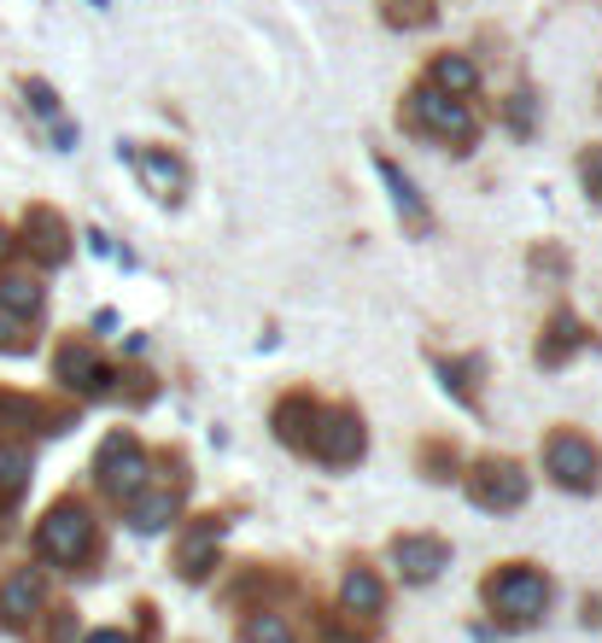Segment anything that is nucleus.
Here are the masks:
<instances>
[{
	"label": "nucleus",
	"instance_id": "26",
	"mask_svg": "<svg viewBox=\"0 0 602 643\" xmlns=\"http://www.w3.org/2000/svg\"><path fill=\"white\" fill-rule=\"evenodd\" d=\"M82 643H135V638H129V632H117V626H100V632H89Z\"/></svg>",
	"mask_w": 602,
	"mask_h": 643
},
{
	"label": "nucleus",
	"instance_id": "19",
	"mask_svg": "<svg viewBox=\"0 0 602 643\" xmlns=\"http://www.w3.org/2000/svg\"><path fill=\"white\" fill-rule=\"evenodd\" d=\"M30 486V451L24 445H0V498H19Z\"/></svg>",
	"mask_w": 602,
	"mask_h": 643
},
{
	"label": "nucleus",
	"instance_id": "25",
	"mask_svg": "<svg viewBox=\"0 0 602 643\" xmlns=\"http://www.w3.org/2000/svg\"><path fill=\"white\" fill-rule=\"evenodd\" d=\"M322 643H363V632H346L339 620H322Z\"/></svg>",
	"mask_w": 602,
	"mask_h": 643
},
{
	"label": "nucleus",
	"instance_id": "11",
	"mask_svg": "<svg viewBox=\"0 0 602 643\" xmlns=\"http://www.w3.org/2000/svg\"><path fill=\"white\" fill-rule=\"evenodd\" d=\"M339 603H346V615L374 620V615L386 608V585H381V573H374V568H351V573H346V585H339Z\"/></svg>",
	"mask_w": 602,
	"mask_h": 643
},
{
	"label": "nucleus",
	"instance_id": "22",
	"mask_svg": "<svg viewBox=\"0 0 602 643\" xmlns=\"http://www.w3.org/2000/svg\"><path fill=\"white\" fill-rule=\"evenodd\" d=\"M549 334H556V340H549V346H539V358H544V363H562L567 351L579 346V322L562 311V316H556V328H549Z\"/></svg>",
	"mask_w": 602,
	"mask_h": 643
},
{
	"label": "nucleus",
	"instance_id": "13",
	"mask_svg": "<svg viewBox=\"0 0 602 643\" xmlns=\"http://www.w3.org/2000/svg\"><path fill=\"white\" fill-rule=\"evenodd\" d=\"M36 608H42V580L30 568H19L7 580V591H0V615H7V626H30Z\"/></svg>",
	"mask_w": 602,
	"mask_h": 643
},
{
	"label": "nucleus",
	"instance_id": "3",
	"mask_svg": "<svg viewBox=\"0 0 602 643\" xmlns=\"http://www.w3.org/2000/svg\"><path fill=\"white\" fill-rule=\"evenodd\" d=\"M544 468H549V480H556V486H567V492H597V480H602V451H597L584 433H549Z\"/></svg>",
	"mask_w": 602,
	"mask_h": 643
},
{
	"label": "nucleus",
	"instance_id": "20",
	"mask_svg": "<svg viewBox=\"0 0 602 643\" xmlns=\"http://www.w3.org/2000/svg\"><path fill=\"white\" fill-rule=\"evenodd\" d=\"M240 638H246V643H299V632H292V626H287L281 615H269V608H257Z\"/></svg>",
	"mask_w": 602,
	"mask_h": 643
},
{
	"label": "nucleus",
	"instance_id": "8",
	"mask_svg": "<svg viewBox=\"0 0 602 643\" xmlns=\"http://www.w3.org/2000/svg\"><path fill=\"white\" fill-rule=\"evenodd\" d=\"M392 562L404 568V580L427 585V580H439L444 562H451V545L433 538V533H404V538H392Z\"/></svg>",
	"mask_w": 602,
	"mask_h": 643
},
{
	"label": "nucleus",
	"instance_id": "14",
	"mask_svg": "<svg viewBox=\"0 0 602 643\" xmlns=\"http://www.w3.org/2000/svg\"><path fill=\"white\" fill-rule=\"evenodd\" d=\"M135 164H141L147 188L159 194V199H176V194L187 188V171H182V159H164V152H141V147H135Z\"/></svg>",
	"mask_w": 602,
	"mask_h": 643
},
{
	"label": "nucleus",
	"instance_id": "9",
	"mask_svg": "<svg viewBox=\"0 0 602 643\" xmlns=\"http://www.w3.org/2000/svg\"><path fill=\"white\" fill-rule=\"evenodd\" d=\"M24 241H30V252H36L42 264H65V258H71V223H65L54 206H30Z\"/></svg>",
	"mask_w": 602,
	"mask_h": 643
},
{
	"label": "nucleus",
	"instance_id": "28",
	"mask_svg": "<svg viewBox=\"0 0 602 643\" xmlns=\"http://www.w3.org/2000/svg\"><path fill=\"white\" fill-rule=\"evenodd\" d=\"M7 258H12V234L0 229V264H7Z\"/></svg>",
	"mask_w": 602,
	"mask_h": 643
},
{
	"label": "nucleus",
	"instance_id": "24",
	"mask_svg": "<svg viewBox=\"0 0 602 643\" xmlns=\"http://www.w3.org/2000/svg\"><path fill=\"white\" fill-rule=\"evenodd\" d=\"M579 182H584V194H591V199H602V147H591L579 159Z\"/></svg>",
	"mask_w": 602,
	"mask_h": 643
},
{
	"label": "nucleus",
	"instance_id": "2",
	"mask_svg": "<svg viewBox=\"0 0 602 643\" xmlns=\"http://www.w3.org/2000/svg\"><path fill=\"white\" fill-rule=\"evenodd\" d=\"M94 545H100V527H94L89 503H77V498L54 503V510L42 515V527H36V550L59 568H82L94 556Z\"/></svg>",
	"mask_w": 602,
	"mask_h": 643
},
{
	"label": "nucleus",
	"instance_id": "5",
	"mask_svg": "<svg viewBox=\"0 0 602 643\" xmlns=\"http://www.w3.org/2000/svg\"><path fill=\"white\" fill-rule=\"evenodd\" d=\"M409 117H416V124H421L427 135H439V141H456V147H468V141H474V112L462 106L456 94H439L433 82L409 94Z\"/></svg>",
	"mask_w": 602,
	"mask_h": 643
},
{
	"label": "nucleus",
	"instance_id": "4",
	"mask_svg": "<svg viewBox=\"0 0 602 643\" xmlns=\"http://www.w3.org/2000/svg\"><path fill=\"white\" fill-rule=\"evenodd\" d=\"M94 474H100V486H106L112 498L147 492V451H141V439H135V433H112L106 445H100V456H94Z\"/></svg>",
	"mask_w": 602,
	"mask_h": 643
},
{
	"label": "nucleus",
	"instance_id": "18",
	"mask_svg": "<svg viewBox=\"0 0 602 643\" xmlns=\"http://www.w3.org/2000/svg\"><path fill=\"white\" fill-rule=\"evenodd\" d=\"M0 311L36 316V311H42V287L30 281V276H0Z\"/></svg>",
	"mask_w": 602,
	"mask_h": 643
},
{
	"label": "nucleus",
	"instance_id": "12",
	"mask_svg": "<svg viewBox=\"0 0 602 643\" xmlns=\"http://www.w3.org/2000/svg\"><path fill=\"white\" fill-rule=\"evenodd\" d=\"M59 381L77 386V393H100L112 375H106V363H100L94 346H65V351H59Z\"/></svg>",
	"mask_w": 602,
	"mask_h": 643
},
{
	"label": "nucleus",
	"instance_id": "17",
	"mask_svg": "<svg viewBox=\"0 0 602 643\" xmlns=\"http://www.w3.org/2000/svg\"><path fill=\"white\" fill-rule=\"evenodd\" d=\"M474 82H479V71H474V59H462V54H439L433 59V89L439 94H474Z\"/></svg>",
	"mask_w": 602,
	"mask_h": 643
},
{
	"label": "nucleus",
	"instance_id": "1",
	"mask_svg": "<svg viewBox=\"0 0 602 643\" xmlns=\"http://www.w3.org/2000/svg\"><path fill=\"white\" fill-rule=\"evenodd\" d=\"M486 608H491L497 626H509V632L539 626L544 608H549V573H539L532 562H503L486 580Z\"/></svg>",
	"mask_w": 602,
	"mask_h": 643
},
{
	"label": "nucleus",
	"instance_id": "7",
	"mask_svg": "<svg viewBox=\"0 0 602 643\" xmlns=\"http://www.w3.org/2000/svg\"><path fill=\"white\" fill-rule=\"evenodd\" d=\"M468 498L479 503V510H521V503H526V474L514 463L486 456V463L468 474Z\"/></svg>",
	"mask_w": 602,
	"mask_h": 643
},
{
	"label": "nucleus",
	"instance_id": "16",
	"mask_svg": "<svg viewBox=\"0 0 602 643\" xmlns=\"http://www.w3.org/2000/svg\"><path fill=\"white\" fill-rule=\"evenodd\" d=\"M129 521H135V533H164L176 521V492H135Z\"/></svg>",
	"mask_w": 602,
	"mask_h": 643
},
{
	"label": "nucleus",
	"instance_id": "6",
	"mask_svg": "<svg viewBox=\"0 0 602 643\" xmlns=\"http://www.w3.org/2000/svg\"><path fill=\"white\" fill-rule=\"evenodd\" d=\"M363 445H369V433H363V416H357V410H328V416L316 410L311 451L322 456V463L346 468V463H357V456H363Z\"/></svg>",
	"mask_w": 602,
	"mask_h": 643
},
{
	"label": "nucleus",
	"instance_id": "10",
	"mask_svg": "<svg viewBox=\"0 0 602 643\" xmlns=\"http://www.w3.org/2000/svg\"><path fill=\"white\" fill-rule=\"evenodd\" d=\"M217 545H222V521L217 515H205L194 533L182 538V550H176V568H182V580H205V573L217 568Z\"/></svg>",
	"mask_w": 602,
	"mask_h": 643
},
{
	"label": "nucleus",
	"instance_id": "27",
	"mask_svg": "<svg viewBox=\"0 0 602 643\" xmlns=\"http://www.w3.org/2000/svg\"><path fill=\"white\" fill-rule=\"evenodd\" d=\"M30 100H36V112H54V89L47 82H30Z\"/></svg>",
	"mask_w": 602,
	"mask_h": 643
},
{
	"label": "nucleus",
	"instance_id": "23",
	"mask_svg": "<svg viewBox=\"0 0 602 643\" xmlns=\"http://www.w3.org/2000/svg\"><path fill=\"white\" fill-rule=\"evenodd\" d=\"M0 351H30V334H24V316L0 311Z\"/></svg>",
	"mask_w": 602,
	"mask_h": 643
},
{
	"label": "nucleus",
	"instance_id": "15",
	"mask_svg": "<svg viewBox=\"0 0 602 643\" xmlns=\"http://www.w3.org/2000/svg\"><path fill=\"white\" fill-rule=\"evenodd\" d=\"M311 428H316V404L304 393H292L275 404V433L287 439V445H311Z\"/></svg>",
	"mask_w": 602,
	"mask_h": 643
},
{
	"label": "nucleus",
	"instance_id": "21",
	"mask_svg": "<svg viewBox=\"0 0 602 643\" xmlns=\"http://www.w3.org/2000/svg\"><path fill=\"white\" fill-rule=\"evenodd\" d=\"M381 176H386L392 199H398V211H404V217H409V223H416V229H427V211H421L416 188H409V176H398V164H381Z\"/></svg>",
	"mask_w": 602,
	"mask_h": 643
}]
</instances>
